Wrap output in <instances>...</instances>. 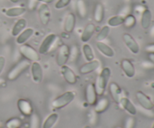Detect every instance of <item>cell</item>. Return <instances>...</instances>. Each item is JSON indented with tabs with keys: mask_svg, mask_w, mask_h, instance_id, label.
Returning <instances> with one entry per match:
<instances>
[{
	"mask_svg": "<svg viewBox=\"0 0 154 128\" xmlns=\"http://www.w3.org/2000/svg\"><path fill=\"white\" fill-rule=\"evenodd\" d=\"M109 106V100L107 97H102L100 100L96 101L95 104V112L100 114L107 110Z\"/></svg>",
	"mask_w": 154,
	"mask_h": 128,
	"instance_id": "obj_24",
	"label": "cell"
},
{
	"mask_svg": "<svg viewBox=\"0 0 154 128\" xmlns=\"http://www.w3.org/2000/svg\"><path fill=\"white\" fill-rule=\"evenodd\" d=\"M60 71H61L63 78H64L65 80L68 83L70 84V85H75V84H76L77 81H78L77 76L75 72H74V70L71 67H69V66L65 64V65H63L61 67Z\"/></svg>",
	"mask_w": 154,
	"mask_h": 128,
	"instance_id": "obj_8",
	"label": "cell"
},
{
	"mask_svg": "<svg viewBox=\"0 0 154 128\" xmlns=\"http://www.w3.org/2000/svg\"><path fill=\"white\" fill-rule=\"evenodd\" d=\"M151 12L148 9H146L144 10V11L143 12L142 16H141V26L144 29H147V28L150 27V23H151Z\"/></svg>",
	"mask_w": 154,
	"mask_h": 128,
	"instance_id": "obj_26",
	"label": "cell"
},
{
	"mask_svg": "<svg viewBox=\"0 0 154 128\" xmlns=\"http://www.w3.org/2000/svg\"><path fill=\"white\" fill-rule=\"evenodd\" d=\"M76 25V16L74 13L70 12L66 16L64 21V31L66 33H72Z\"/></svg>",
	"mask_w": 154,
	"mask_h": 128,
	"instance_id": "obj_14",
	"label": "cell"
},
{
	"mask_svg": "<svg viewBox=\"0 0 154 128\" xmlns=\"http://www.w3.org/2000/svg\"><path fill=\"white\" fill-rule=\"evenodd\" d=\"M109 33L110 26H108V25H105V26H103L101 28V30L99 31L97 35H96V40H97L98 41H103L104 40H105V39L108 37Z\"/></svg>",
	"mask_w": 154,
	"mask_h": 128,
	"instance_id": "obj_31",
	"label": "cell"
},
{
	"mask_svg": "<svg viewBox=\"0 0 154 128\" xmlns=\"http://www.w3.org/2000/svg\"><path fill=\"white\" fill-rule=\"evenodd\" d=\"M17 107L21 114L25 116H30L33 112V108L31 103L25 99H20L17 101Z\"/></svg>",
	"mask_w": 154,
	"mask_h": 128,
	"instance_id": "obj_13",
	"label": "cell"
},
{
	"mask_svg": "<svg viewBox=\"0 0 154 128\" xmlns=\"http://www.w3.org/2000/svg\"><path fill=\"white\" fill-rule=\"evenodd\" d=\"M149 58H150V60L152 62L154 63V53H150L149 55Z\"/></svg>",
	"mask_w": 154,
	"mask_h": 128,
	"instance_id": "obj_39",
	"label": "cell"
},
{
	"mask_svg": "<svg viewBox=\"0 0 154 128\" xmlns=\"http://www.w3.org/2000/svg\"><path fill=\"white\" fill-rule=\"evenodd\" d=\"M123 41H124L125 44L127 46L128 49L131 51L133 54H138L140 51V47L138 43H137L136 40L134 39L131 34H128V33H125L123 35Z\"/></svg>",
	"mask_w": 154,
	"mask_h": 128,
	"instance_id": "obj_10",
	"label": "cell"
},
{
	"mask_svg": "<svg viewBox=\"0 0 154 128\" xmlns=\"http://www.w3.org/2000/svg\"><path fill=\"white\" fill-rule=\"evenodd\" d=\"M85 97L87 103L89 105L93 106V105L96 104V101H97V93H96V88H95V84L90 83L87 85Z\"/></svg>",
	"mask_w": 154,
	"mask_h": 128,
	"instance_id": "obj_12",
	"label": "cell"
},
{
	"mask_svg": "<svg viewBox=\"0 0 154 128\" xmlns=\"http://www.w3.org/2000/svg\"><path fill=\"white\" fill-rule=\"evenodd\" d=\"M34 29L32 28H28L24 29L21 33H20L16 38V43L19 45L24 44L26 43L29 40L34 34Z\"/></svg>",
	"mask_w": 154,
	"mask_h": 128,
	"instance_id": "obj_16",
	"label": "cell"
},
{
	"mask_svg": "<svg viewBox=\"0 0 154 128\" xmlns=\"http://www.w3.org/2000/svg\"><path fill=\"white\" fill-rule=\"evenodd\" d=\"M152 128H154V124H153V127H152Z\"/></svg>",
	"mask_w": 154,
	"mask_h": 128,
	"instance_id": "obj_42",
	"label": "cell"
},
{
	"mask_svg": "<svg viewBox=\"0 0 154 128\" xmlns=\"http://www.w3.org/2000/svg\"><path fill=\"white\" fill-rule=\"evenodd\" d=\"M135 23H136V19H135V17L133 15L129 14L124 18L123 25L126 28H132L135 25Z\"/></svg>",
	"mask_w": 154,
	"mask_h": 128,
	"instance_id": "obj_32",
	"label": "cell"
},
{
	"mask_svg": "<svg viewBox=\"0 0 154 128\" xmlns=\"http://www.w3.org/2000/svg\"><path fill=\"white\" fill-rule=\"evenodd\" d=\"M82 50L86 61H90L94 59V52H93V48L91 47V46L90 44H88V43H84L82 46Z\"/></svg>",
	"mask_w": 154,
	"mask_h": 128,
	"instance_id": "obj_27",
	"label": "cell"
},
{
	"mask_svg": "<svg viewBox=\"0 0 154 128\" xmlns=\"http://www.w3.org/2000/svg\"><path fill=\"white\" fill-rule=\"evenodd\" d=\"M145 49L147 52H150V53H154V43L147 45L145 47Z\"/></svg>",
	"mask_w": 154,
	"mask_h": 128,
	"instance_id": "obj_37",
	"label": "cell"
},
{
	"mask_svg": "<svg viewBox=\"0 0 154 128\" xmlns=\"http://www.w3.org/2000/svg\"><path fill=\"white\" fill-rule=\"evenodd\" d=\"M31 73L32 80L36 83H40L43 79V69L38 61H34L31 64Z\"/></svg>",
	"mask_w": 154,
	"mask_h": 128,
	"instance_id": "obj_9",
	"label": "cell"
},
{
	"mask_svg": "<svg viewBox=\"0 0 154 128\" xmlns=\"http://www.w3.org/2000/svg\"><path fill=\"white\" fill-rule=\"evenodd\" d=\"M84 128H91V127H90V126H89V125H87V126H85V127H84Z\"/></svg>",
	"mask_w": 154,
	"mask_h": 128,
	"instance_id": "obj_41",
	"label": "cell"
},
{
	"mask_svg": "<svg viewBox=\"0 0 154 128\" xmlns=\"http://www.w3.org/2000/svg\"><path fill=\"white\" fill-rule=\"evenodd\" d=\"M18 128H22V127H18Z\"/></svg>",
	"mask_w": 154,
	"mask_h": 128,
	"instance_id": "obj_43",
	"label": "cell"
},
{
	"mask_svg": "<svg viewBox=\"0 0 154 128\" xmlns=\"http://www.w3.org/2000/svg\"><path fill=\"white\" fill-rule=\"evenodd\" d=\"M77 11L81 18H85L87 15V7L84 0H78L76 2Z\"/></svg>",
	"mask_w": 154,
	"mask_h": 128,
	"instance_id": "obj_29",
	"label": "cell"
},
{
	"mask_svg": "<svg viewBox=\"0 0 154 128\" xmlns=\"http://www.w3.org/2000/svg\"><path fill=\"white\" fill-rule=\"evenodd\" d=\"M124 16L121 15H116V16H111L108 20V26L111 27H117L119 25H121L124 22Z\"/></svg>",
	"mask_w": 154,
	"mask_h": 128,
	"instance_id": "obj_30",
	"label": "cell"
},
{
	"mask_svg": "<svg viewBox=\"0 0 154 128\" xmlns=\"http://www.w3.org/2000/svg\"><path fill=\"white\" fill-rule=\"evenodd\" d=\"M26 8L23 7H10L5 11V15L8 17H17L26 12Z\"/></svg>",
	"mask_w": 154,
	"mask_h": 128,
	"instance_id": "obj_25",
	"label": "cell"
},
{
	"mask_svg": "<svg viewBox=\"0 0 154 128\" xmlns=\"http://www.w3.org/2000/svg\"><path fill=\"white\" fill-rule=\"evenodd\" d=\"M59 118V115L57 113H52L45 119L44 121L42 128H52L55 125L57 120Z\"/></svg>",
	"mask_w": 154,
	"mask_h": 128,
	"instance_id": "obj_28",
	"label": "cell"
},
{
	"mask_svg": "<svg viewBox=\"0 0 154 128\" xmlns=\"http://www.w3.org/2000/svg\"><path fill=\"white\" fill-rule=\"evenodd\" d=\"M21 124H22V122L19 118H14L11 119H9L6 122L5 125L7 128H18L20 127Z\"/></svg>",
	"mask_w": 154,
	"mask_h": 128,
	"instance_id": "obj_33",
	"label": "cell"
},
{
	"mask_svg": "<svg viewBox=\"0 0 154 128\" xmlns=\"http://www.w3.org/2000/svg\"><path fill=\"white\" fill-rule=\"evenodd\" d=\"M75 97V94L73 91H66V92L62 94L61 95L56 97L52 101L51 105L54 109H60L72 103Z\"/></svg>",
	"mask_w": 154,
	"mask_h": 128,
	"instance_id": "obj_3",
	"label": "cell"
},
{
	"mask_svg": "<svg viewBox=\"0 0 154 128\" xmlns=\"http://www.w3.org/2000/svg\"><path fill=\"white\" fill-rule=\"evenodd\" d=\"M38 16L41 23L43 25H47L50 22L51 16V9L48 4H41L38 7Z\"/></svg>",
	"mask_w": 154,
	"mask_h": 128,
	"instance_id": "obj_7",
	"label": "cell"
},
{
	"mask_svg": "<svg viewBox=\"0 0 154 128\" xmlns=\"http://www.w3.org/2000/svg\"><path fill=\"white\" fill-rule=\"evenodd\" d=\"M31 66L30 61L28 60H21L19 62L17 63L10 70L7 75V78L8 80L14 81L17 79L22 73L26 70H28L29 67Z\"/></svg>",
	"mask_w": 154,
	"mask_h": 128,
	"instance_id": "obj_2",
	"label": "cell"
},
{
	"mask_svg": "<svg viewBox=\"0 0 154 128\" xmlns=\"http://www.w3.org/2000/svg\"><path fill=\"white\" fill-rule=\"evenodd\" d=\"M71 1H72V0H58V1L55 3L54 7H55L56 9H58V10L63 9L64 8V7H67V6L70 4Z\"/></svg>",
	"mask_w": 154,
	"mask_h": 128,
	"instance_id": "obj_34",
	"label": "cell"
},
{
	"mask_svg": "<svg viewBox=\"0 0 154 128\" xmlns=\"http://www.w3.org/2000/svg\"><path fill=\"white\" fill-rule=\"evenodd\" d=\"M105 16V9L101 3H97L95 5L94 11H93V19L98 23H100L103 21Z\"/></svg>",
	"mask_w": 154,
	"mask_h": 128,
	"instance_id": "obj_22",
	"label": "cell"
},
{
	"mask_svg": "<svg viewBox=\"0 0 154 128\" xmlns=\"http://www.w3.org/2000/svg\"><path fill=\"white\" fill-rule=\"evenodd\" d=\"M57 35L55 34H49L47 35L39 46L38 53L41 55H45L48 53L57 41Z\"/></svg>",
	"mask_w": 154,
	"mask_h": 128,
	"instance_id": "obj_5",
	"label": "cell"
},
{
	"mask_svg": "<svg viewBox=\"0 0 154 128\" xmlns=\"http://www.w3.org/2000/svg\"><path fill=\"white\" fill-rule=\"evenodd\" d=\"M5 62H6V60L4 56H0V74L2 73V72L4 70V67L5 66Z\"/></svg>",
	"mask_w": 154,
	"mask_h": 128,
	"instance_id": "obj_36",
	"label": "cell"
},
{
	"mask_svg": "<svg viewBox=\"0 0 154 128\" xmlns=\"http://www.w3.org/2000/svg\"><path fill=\"white\" fill-rule=\"evenodd\" d=\"M20 52L26 60L29 61H39L41 60L40 54L28 43H24L20 46Z\"/></svg>",
	"mask_w": 154,
	"mask_h": 128,
	"instance_id": "obj_4",
	"label": "cell"
},
{
	"mask_svg": "<svg viewBox=\"0 0 154 128\" xmlns=\"http://www.w3.org/2000/svg\"><path fill=\"white\" fill-rule=\"evenodd\" d=\"M26 19H24V18H21V19H18L16 22V23L14 24V25L13 26V28H12V36L17 37L20 33H21L24 29H25L26 26Z\"/></svg>",
	"mask_w": 154,
	"mask_h": 128,
	"instance_id": "obj_23",
	"label": "cell"
},
{
	"mask_svg": "<svg viewBox=\"0 0 154 128\" xmlns=\"http://www.w3.org/2000/svg\"><path fill=\"white\" fill-rule=\"evenodd\" d=\"M96 47L98 50L108 58H112L114 56V51L112 48L108 44L102 41H98L96 43Z\"/></svg>",
	"mask_w": 154,
	"mask_h": 128,
	"instance_id": "obj_19",
	"label": "cell"
},
{
	"mask_svg": "<svg viewBox=\"0 0 154 128\" xmlns=\"http://www.w3.org/2000/svg\"><path fill=\"white\" fill-rule=\"evenodd\" d=\"M121 68L126 76L132 78L135 74V69L132 61L129 59H123L121 61Z\"/></svg>",
	"mask_w": 154,
	"mask_h": 128,
	"instance_id": "obj_17",
	"label": "cell"
},
{
	"mask_svg": "<svg viewBox=\"0 0 154 128\" xmlns=\"http://www.w3.org/2000/svg\"><path fill=\"white\" fill-rule=\"evenodd\" d=\"M111 70L109 67H104L102 71L100 72L99 76L97 77V79H96V84H95V88H96L97 95H103L105 90H106L108 81L111 77Z\"/></svg>",
	"mask_w": 154,
	"mask_h": 128,
	"instance_id": "obj_1",
	"label": "cell"
},
{
	"mask_svg": "<svg viewBox=\"0 0 154 128\" xmlns=\"http://www.w3.org/2000/svg\"><path fill=\"white\" fill-rule=\"evenodd\" d=\"M109 91L114 101L117 103H120V100L122 97V91L118 84L116 82H111L109 85Z\"/></svg>",
	"mask_w": 154,
	"mask_h": 128,
	"instance_id": "obj_20",
	"label": "cell"
},
{
	"mask_svg": "<svg viewBox=\"0 0 154 128\" xmlns=\"http://www.w3.org/2000/svg\"><path fill=\"white\" fill-rule=\"evenodd\" d=\"M37 1H41V2L45 3V4H51V3L54 2V0H37Z\"/></svg>",
	"mask_w": 154,
	"mask_h": 128,
	"instance_id": "obj_38",
	"label": "cell"
},
{
	"mask_svg": "<svg viewBox=\"0 0 154 128\" xmlns=\"http://www.w3.org/2000/svg\"><path fill=\"white\" fill-rule=\"evenodd\" d=\"M71 56V49L67 44H63L60 46L57 55V65L62 67L66 64Z\"/></svg>",
	"mask_w": 154,
	"mask_h": 128,
	"instance_id": "obj_6",
	"label": "cell"
},
{
	"mask_svg": "<svg viewBox=\"0 0 154 128\" xmlns=\"http://www.w3.org/2000/svg\"><path fill=\"white\" fill-rule=\"evenodd\" d=\"M10 1L13 3H17L20 0H10Z\"/></svg>",
	"mask_w": 154,
	"mask_h": 128,
	"instance_id": "obj_40",
	"label": "cell"
},
{
	"mask_svg": "<svg viewBox=\"0 0 154 128\" xmlns=\"http://www.w3.org/2000/svg\"><path fill=\"white\" fill-rule=\"evenodd\" d=\"M120 104L121 105L122 107L125 109L127 112H129L130 115H135L136 114L137 110L135 106H134L133 103L130 101L129 99L127 97H121L120 100Z\"/></svg>",
	"mask_w": 154,
	"mask_h": 128,
	"instance_id": "obj_21",
	"label": "cell"
},
{
	"mask_svg": "<svg viewBox=\"0 0 154 128\" xmlns=\"http://www.w3.org/2000/svg\"><path fill=\"white\" fill-rule=\"evenodd\" d=\"M99 66H100V62L99 60L93 59V61H87V63L81 65L79 69V72L83 75L89 74V73H93L95 70H97Z\"/></svg>",
	"mask_w": 154,
	"mask_h": 128,
	"instance_id": "obj_11",
	"label": "cell"
},
{
	"mask_svg": "<svg viewBox=\"0 0 154 128\" xmlns=\"http://www.w3.org/2000/svg\"><path fill=\"white\" fill-rule=\"evenodd\" d=\"M136 98L138 100V103L141 104L142 107H144L146 109H153V104L150 100L146 94L141 91H138L136 93Z\"/></svg>",
	"mask_w": 154,
	"mask_h": 128,
	"instance_id": "obj_18",
	"label": "cell"
},
{
	"mask_svg": "<svg viewBox=\"0 0 154 128\" xmlns=\"http://www.w3.org/2000/svg\"><path fill=\"white\" fill-rule=\"evenodd\" d=\"M135 125V119L132 117L126 118L124 123V128H133Z\"/></svg>",
	"mask_w": 154,
	"mask_h": 128,
	"instance_id": "obj_35",
	"label": "cell"
},
{
	"mask_svg": "<svg viewBox=\"0 0 154 128\" xmlns=\"http://www.w3.org/2000/svg\"><path fill=\"white\" fill-rule=\"evenodd\" d=\"M95 31H96V25H95V24L92 23V22L87 24L85 26V28H84L82 34H81V41H82L83 43H87V42L91 39V37L93 36Z\"/></svg>",
	"mask_w": 154,
	"mask_h": 128,
	"instance_id": "obj_15",
	"label": "cell"
}]
</instances>
